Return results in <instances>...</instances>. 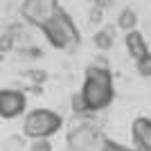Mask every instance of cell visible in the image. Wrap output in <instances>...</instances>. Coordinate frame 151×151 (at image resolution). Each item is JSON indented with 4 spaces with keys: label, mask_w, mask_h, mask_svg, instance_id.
Segmentation results:
<instances>
[{
    "label": "cell",
    "mask_w": 151,
    "mask_h": 151,
    "mask_svg": "<svg viewBox=\"0 0 151 151\" xmlns=\"http://www.w3.org/2000/svg\"><path fill=\"white\" fill-rule=\"evenodd\" d=\"M27 113V93L23 88H0V120H16Z\"/></svg>",
    "instance_id": "5"
},
{
    "label": "cell",
    "mask_w": 151,
    "mask_h": 151,
    "mask_svg": "<svg viewBox=\"0 0 151 151\" xmlns=\"http://www.w3.org/2000/svg\"><path fill=\"white\" fill-rule=\"evenodd\" d=\"M101 135L90 122H79L77 126H72L65 135V145L68 151H97L101 145Z\"/></svg>",
    "instance_id": "4"
},
{
    "label": "cell",
    "mask_w": 151,
    "mask_h": 151,
    "mask_svg": "<svg viewBox=\"0 0 151 151\" xmlns=\"http://www.w3.org/2000/svg\"><path fill=\"white\" fill-rule=\"evenodd\" d=\"M124 47H126V54H129L133 61H140V59L149 52V47H147V38L142 36L138 29L126 32V34H124Z\"/></svg>",
    "instance_id": "8"
},
{
    "label": "cell",
    "mask_w": 151,
    "mask_h": 151,
    "mask_svg": "<svg viewBox=\"0 0 151 151\" xmlns=\"http://www.w3.org/2000/svg\"><path fill=\"white\" fill-rule=\"evenodd\" d=\"M79 97L83 101L86 115L93 113H101L106 111L115 99V86H113V75L108 68L106 59H97L95 63H90L86 72H83V81L81 88L77 90Z\"/></svg>",
    "instance_id": "1"
},
{
    "label": "cell",
    "mask_w": 151,
    "mask_h": 151,
    "mask_svg": "<svg viewBox=\"0 0 151 151\" xmlns=\"http://www.w3.org/2000/svg\"><path fill=\"white\" fill-rule=\"evenodd\" d=\"M135 70H138L140 77L151 79V52H147V54L140 59V61H135Z\"/></svg>",
    "instance_id": "13"
},
{
    "label": "cell",
    "mask_w": 151,
    "mask_h": 151,
    "mask_svg": "<svg viewBox=\"0 0 151 151\" xmlns=\"http://www.w3.org/2000/svg\"><path fill=\"white\" fill-rule=\"evenodd\" d=\"M25 79H29L34 86H41V83L47 81V72H45V70H41V68H29V70L25 72Z\"/></svg>",
    "instance_id": "14"
},
{
    "label": "cell",
    "mask_w": 151,
    "mask_h": 151,
    "mask_svg": "<svg viewBox=\"0 0 151 151\" xmlns=\"http://www.w3.org/2000/svg\"><path fill=\"white\" fill-rule=\"evenodd\" d=\"M41 32H43V36L47 38V43H50L52 47H57V50L77 47V45L81 43L79 27H77L75 20L68 16V12L61 9V7L41 25Z\"/></svg>",
    "instance_id": "2"
},
{
    "label": "cell",
    "mask_w": 151,
    "mask_h": 151,
    "mask_svg": "<svg viewBox=\"0 0 151 151\" xmlns=\"http://www.w3.org/2000/svg\"><path fill=\"white\" fill-rule=\"evenodd\" d=\"M95 2H99V5H106V2H111V0H95Z\"/></svg>",
    "instance_id": "17"
},
{
    "label": "cell",
    "mask_w": 151,
    "mask_h": 151,
    "mask_svg": "<svg viewBox=\"0 0 151 151\" xmlns=\"http://www.w3.org/2000/svg\"><path fill=\"white\" fill-rule=\"evenodd\" d=\"M63 129V115L54 108H32L23 115V129L20 133L25 140H38V138H52Z\"/></svg>",
    "instance_id": "3"
},
{
    "label": "cell",
    "mask_w": 151,
    "mask_h": 151,
    "mask_svg": "<svg viewBox=\"0 0 151 151\" xmlns=\"http://www.w3.org/2000/svg\"><path fill=\"white\" fill-rule=\"evenodd\" d=\"M54 12L57 9H50L43 0H23L20 2V16H23V20H27L29 25H36V27H41Z\"/></svg>",
    "instance_id": "6"
},
{
    "label": "cell",
    "mask_w": 151,
    "mask_h": 151,
    "mask_svg": "<svg viewBox=\"0 0 151 151\" xmlns=\"http://www.w3.org/2000/svg\"><path fill=\"white\" fill-rule=\"evenodd\" d=\"M27 151H54V145H52V138L27 140Z\"/></svg>",
    "instance_id": "12"
},
{
    "label": "cell",
    "mask_w": 151,
    "mask_h": 151,
    "mask_svg": "<svg viewBox=\"0 0 151 151\" xmlns=\"http://www.w3.org/2000/svg\"><path fill=\"white\" fill-rule=\"evenodd\" d=\"M131 140L135 151H151V117L140 115L131 122Z\"/></svg>",
    "instance_id": "7"
},
{
    "label": "cell",
    "mask_w": 151,
    "mask_h": 151,
    "mask_svg": "<svg viewBox=\"0 0 151 151\" xmlns=\"http://www.w3.org/2000/svg\"><path fill=\"white\" fill-rule=\"evenodd\" d=\"M93 43L99 52H108L115 45V27L111 25H101L99 29L93 34Z\"/></svg>",
    "instance_id": "9"
},
{
    "label": "cell",
    "mask_w": 151,
    "mask_h": 151,
    "mask_svg": "<svg viewBox=\"0 0 151 151\" xmlns=\"http://www.w3.org/2000/svg\"><path fill=\"white\" fill-rule=\"evenodd\" d=\"M97 151H135L133 147H126V145H120V142H115V140H101V145Z\"/></svg>",
    "instance_id": "15"
},
{
    "label": "cell",
    "mask_w": 151,
    "mask_h": 151,
    "mask_svg": "<svg viewBox=\"0 0 151 151\" xmlns=\"http://www.w3.org/2000/svg\"><path fill=\"white\" fill-rule=\"evenodd\" d=\"M27 147V140L23 133H12L9 138L2 140V145H0V151H23Z\"/></svg>",
    "instance_id": "11"
},
{
    "label": "cell",
    "mask_w": 151,
    "mask_h": 151,
    "mask_svg": "<svg viewBox=\"0 0 151 151\" xmlns=\"http://www.w3.org/2000/svg\"><path fill=\"white\" fill-rule=\"evenodd\" d=\"M104 18V5H99V2H97V5L93 7V9H90V14H88V20L90 23H99V20Z\"/></svg>",
    "instance_id": "16"
},
{
    "label": "cell",
    "mask_w": 151,
    "mask_h": 151,
    "mask_svg": "<svg viewBox=\"0 0 151 151\" xmlns=\"http://www.w3.org/2000/svg\"><path fill=\"white\" fill-rule=\"evenodd\" d=\"M138 14H135V9L133 7H124L120 14H117V27H120L122 32H133L135 27H138Z\"/></svg>",
    "instance_id": "10"
}]
</instances>
